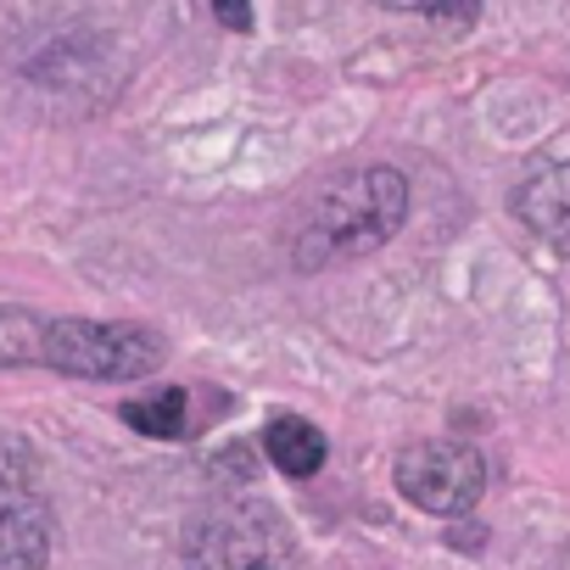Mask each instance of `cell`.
Instances as JSON below:
<instances>
[{"label":"cell","instance_id":"2","mask_svg":"<svg viewBox=\"0 0 570 570\" xmlns=\"http://www.w3.org/2000/svg\"><path fill=\"white\" fill-rule=\"evenodd\" d=\"M185 570H303L292 525L263 498H213L185 531Z\"/></svg>","mask_w":570,"mask_h":570},{"label":"cell","instance_id":"11","mask_svg":"<svg viewBox=\"0 0 570 570\" xmlns=\"http://www.w3.org/2000/svg\"><path fill=\"white\" fill-rule=\"evenodd\" d=\"M213 18L229 35H252V0H213Z\"/></svg>","mask_w":570,"mask_h":570},{"label":"cell","instance_id":"9","mask_svg":"<svg viewBox=\"0 0 570 570\" xmlns=\"http://www.w3.org/2000/svg\"><path fill=\"white\" fill-rule=\"evenodd\" d=\"M40 314L29 308H0V370L7 364H40Z\"/></svg>","mask_w":570,"mask_h":570},{"label":"cell","instance_id":"1","mask_svg":"<svg viewBox=\"0 0 570 570\" xmlns=\"http://www.w3.org/2000/svg\"><path fill=\"white\" fill-rule=\"evenodd\" d=\"M409 218V179L386 163H370V168H353V174H336L325 179L292 218V263L297 268H336V263H353V257H370L381 252Z\"/></svg>","mask_w":570,"mask_h":570},{"label":"cell","instance_id":"5","mask_svg":"<svg viewBox=\"0 0 570 570\" xmlns=\"http://www.w3.org/2000/svg\"><path fill=\"white\" fill-rule=\"evenodd\" d=\"M51 559V509L29 481L0 470V570H46Z\"/></svg>","mask_w":570,"mask_h":570},{"label":"cell","instance_id":"10","mask_svg":"<svg viewBox=\"0 0 570 570\" xmlns=\"http://www.w3.org/2000/svg\"><path fill=\"white\" fill-rule=\"evenodd\" d=\"M375 7H397V12H420L431 23H442L448 35H470L481 18V0H375Z\"/></svg>","mask_w":570,"mask_h":570},{"label":"cell","instance_id":"7","mask_svg":"<svg viewBox=\"0 0 570 570\" xmlns=\"http://www.w3.org/2000/svg\"><path fill=\"white\" fill-rule=\"evenodd\" d=\"M263 453H268V464H274L279 475L308 481V475H320V464H325V431L308 425V420H297V414H279V420L263 425Z\"/></svg>","mask_w":570,"mask_h":570},{"label":"cell","instance_id":"3","mask_svg":"<svg viewBox=\"0 0 570 570\" xmlns=\"http://www.w3.org/2000/svg\"><path fill=\"white\" fill-rule=\"evenodd\" d=\"M40 364L79 381H140L163 364V336L146 325H101V320H46Z\"/></svg>","mask_w":570,"mask_h":570},{"label":"cell","instance_id":"8","mask_svg":"<svg viewBox=\"0 0 570 570\" xmlns=\"http://www.w3.org/2000/svg\"><path fill=\"white\" fill-rule=\"evenodd\" d=\"M185 403H190V397H185L179 386L151 392V397H135V403H124V425L140 431V436L174 442V436H185Z\"/></svg>","mask_w":570,"mask_h":570},{"label":"cell","instance_id":"4","mask_svg":"<svg viewBox=\"0 0 570 570\" xmlns=\"http://www.w3.org/2000/svg\"><path fill=\"white\" fill-rule=\"evenodd\" d=\"M397 492L425 514H470L487 492V464L464 442H409L397 453Z\"/></svg>","mask_w":570,"mask_h":570},{"label":"cell","instance_id":"6","mask_svg":"<svg viewBox=\"0 0 570 570\" xmlns=\"http://www.w3.org/2000/svg\"><path fill=\"white\" fill-rule=\"evenodd\" d=\"M514 218L531 235H542L548 246L570 252V163H553V168L531 174L514 190Z\"/></svg>","mask_w":570,"mask_h":570}]
</instances>
